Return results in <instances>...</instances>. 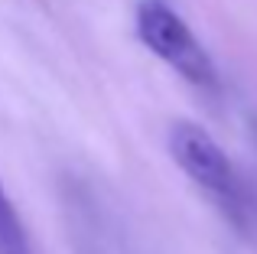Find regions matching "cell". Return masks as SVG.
<instances>
[{
    "label": "cell",
    "instance_id": "1",
    "mask_svg": "<svg viewBox=\"0 0 257 254\" xmlns=\"http://www.w3.org/2000/svg\"><path fill=\"white\" fill-rule=\"evenodd\" d=\"M170 157L189 176V183L199 186L231 222H244L247 209H251V196L234 170L231 157L218 147V140L205 131V127L192 121H176L170 127Z\"/></svg>",
    "mask_w": 257,
    "mask_h": 254
},
{
    "label": "cell",
    "instance_id": "2",
    "mask_svg": "<svg viewBox=\"0 0 257 254\" xmlns=\"http://www.w3.org/2000/svg\"><path fill=\"white\" fill-rule=\"evenodd\" d=\"M134 30L140 43L186 82H192L195 88H218V69L208 49L166 0H140L134 10Z\"/></svg>",
    "mask_w": 257,
    "mask_h": 254
},
{
    "label": "cell",
    "instance_id": "3",
    "mask_svg": "<svg viewBox=\"0 0 257 254\" xmlns=\"http://www.w3.org/2000/svg\"><path fill=\"white\" fill-rule=\"evenodd\" d=\"M0 254H36L26 222L20 215V209L13 205L4 183H0Z\"/></svg>",
    "mask_w": 257,
    "mask_h": 254
}]
</instances>
